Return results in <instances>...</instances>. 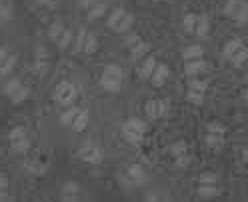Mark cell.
<instances>
[{
    "label": "cell",
    "mask_w": 248,
    "mask_h": 202,
    "mask_svg": "<svg viewBox=\"0 0 248 202\" xmlns=\"http://www.w3.org/2000/svg\"><path fill=\"white\" fill-rule=\"evenodd\" d=\"M98 2V0H78V4H80V8H84V10H88L90 6H94Z\"/></svg>",
    "instance_id": "cell-38"
},
{
    "label": "cell",
    "mask_w": 248,
    "mask_h": 202,
    "mask_svg": "<svg viewBox=\"0 0 248 202\" xmlns=\"http://www.w3.org/2000/svg\"><path fill=\"white\" fill-rule=\"evenodd\" d=\"M76 96H78V88L76 84L68 82V80H62L56 84L54 92H52V98L54 102H58L60 106H70L76 102Z\"/></svg>",
    "instance_id": "cell-10"
},
{
    "label": "cell",
    "mask_w": 248,
    "mask_h": 202,
    "mask_svg": "<svg viewBox=\"0 0 248 202\" xmlns=\"http://www.w3.org/2000/svg\"><path fill=\"white\" fill-rule=\"evenodd\" d=\"M106 26L112 30V32H118V34H124L134 26V14L128 12L126 8L122 6H116L108 12V18H106Z\"/></svg>",
    "instance_id": "cell-3"
},
{
    "label": "cell",
    "mask_w": 248,
    "mask_h": 202,
    "mask_svg": "<svg viewBox=\"0 0 248 202\" xmlns=\"http://www.w3.org/2000/svg\"><path fill=\"white\" fill-rule=\"evenodd\" d=\"M50 70V54L44 46H36L34 50V72L38 76H46Z\"/></svg>",
    "instance_id": "cell-14"
},
{
    "label": "cell",
    "mask_w": 248,
    "mask_h": 202,
    "mask_svg": "<svg viewBox=\"0 0 248 202\" xmlns=\"http://www.w3.org/2000/svg\"><path fill=\"white\" fill-rule=\"evenodd\" d=\"M150 48H152L150 42H146V40H142V38H138V40L130 46V60H134V62L142 60L144 56H148Z\"/></svg>",
    "instance_id": "cell-20"
},
{
    "label": "cell",
    "mask_w": 248,
    "mask_h": 202,
    "mask_svg": "<svg viewBox=\"0 0 248 202\" xmlns=\"http://www.w3.org/2000/svg\"><path fill=\"white\" fill-rule=\"evenodd\" d=\"M72 42H74V38H72V30L66 28V32L62 34V38L58 40V46H60V48H70Z\"/></svg>",
    "instance_id": "cell-35"
},
{
    "label": "cell",
    "mask_w": 248,
    "mask_h": 202,
    "mask_svg": "<svg viewBox=\"0 0 248 202\" xmlns=\"http://www.w3.org/2000/svg\"><path fill=\"white\" fill-rule=\"evenodd\" d=\"M16 62H18V56L14 54L8 46H0V76H2V78L12 74Z\"/></svg>",
    "instance_id": "cell-13"
},
{
    "label": "cell",
    "mask_w": 248,
    "mask_h": 202,
    "mask_svg": "<svg viewBox=\"0 0 248 202\" xmlns=\"http://www.w3.org/2000/svg\"><path fill=\"white\" fill-rule=\"evenodd\" d=\"M204 92H198V90H188L186 88V102H190L194 106H202L204 104Z\"/></svg>",
    "instance_id": "cell-31"
},
{
    "label": "cell",
    "mask_w": 248,
    "mask_h": 202,
    "mask_svg": "<svg viewBox=\"0 0 248 202\" xmlns=\"http://www.w3.org/2000/svg\"><path fill=\"white\" fill-rule=\"evenodd\" d=\"M156 64H158L156 56H154V54H148V56L142 60V64H140V70H138V74H140L144 80H148V78H150V74H152V70L156 68Z\"/></svg>",
    "instance_id": "cell-25"
},
{
    "label": "cell",
    "mask_w": 248,
    "mask_h": 202,
    "mask_svg": "<svg viewBox=\"0 0 248 202\" xmlns=\"http://www.w3.org/2000/svg\"><path fill=\"white\" fill-rule=\"evenodd\" d=\"M196 194L202 200H212V198H216L220 194V186L218 184H198Z\"/></svg>",
    "instance_id": "cell-22"
},
{
    "label": "cell",
    "mask_w": 248,
    "mask_h": 202,
    "mask_svg": "<svg viewBox=\"0 0 248 202\" xmlns=\"http://www.w3.org/2000/svg\"><path fill=\"white\" fill-rule=\"evenodd\" d=\"M182 58H184V62L186 60L204 58V48L200 44H190V46H186V48H182Z\"/></svg>",
    "instance_id": "cell-29"
},
{
    "label": "cell",
    "mask_w": 248,
    "mask_h": 202,
    "mask_svg": "<svg viewBox=\"0 0 248 202\" xmlns=\"http://www.w3.org/2000/svg\"><path fill=\"white\" fill-rule=\"evenodd\" d=\"M14 18V2L12 0H0V24H6Z\"/></svg>",
    "instance_id": "cell-26"
},
{
    "label": "cell",
    "mask_w": 248,
    "mask_h": 202,
    "mask_svg": "<svg viewBox=\"0 0 248 202\" xmlns=\"http://www.w3.org/2000/svg\"><path fill=\"white\" fill-rule=\"evenodd\" d=\"M80 112V108L76 106V104H70V106H64V110L60 112V116H58V120H60V124L62 126H66V128H70L72 126V122H74V118H76V114Z\"/></svg>",
    "instance_id": "cell-21"
},
{
    "label": "cell",
    "mask_w": 248,
    "mask_h": 202,
    "mask_svg": "<svg viewBox=\"0 0 248 202\" xmlns=\"http://www.w3.org/2000/svg\"><path fill=\"white\" fill-rule=\"evenodd\" d=\"M2 94L14 104H22L30 96V88L16 76H6L2 82Z\"/></svg>",
    "instance_id": "cell-6"
},
{
    "label": "cell",
    "mask_w": 248,
    "mask_h": 202,
    "mask_svg": "<svg viewBox=\"0 0 248 202\" xmlns=\"http://www.w3.org/2000/svg\"><path fill=\"white\" fill-rule=\"evenodd\" d=\"M100 88L106 92H120L124 84V70L118 64H106L100 74Z\"/></svg>",
    "instance_id": "cell-7"
},
{
    "label": "cell",
    "mask_w": 248,
    "mask_h": 202,
    "mask_svg": "<svg viewBox=\"0 0 248 202\" xmlns=\"http://www.w3.org/2000/svg\"><path fill=\"white\" fill-rule=\"evenodd\" d=\"M88 122H90V114H88V110H82L80 108V112L76 114V118H74V122H72V130L74 132H84L86 128H88Z\"/></svg>",
    "instance_id": "cell-27"
},
{
    "label": "cell",
    "mask_w": 248,
    "mask_h": 202,
    "mask_svg": "<svg viewBox=\"0 0 248 202\" xmlns=\"http://www.w3.org/2000/svg\"><path fill=\"white\" fill-rule=\"evenodd\" d=\"M198 184H218V174L216 172H202L198 176Z\"/></svg>",
    "instance_id": "cell-34"
},
{
    "label": "cell",
    "mask_w": 248,
    "mask_h": 202,
    "mask_svg": "<svg viewBox=\"0 0 248 202\" xmlns=\"http://www.w3.org/2000/svg\"><path fill=\"white\" fill-rule=\"evenodd\" d=\"M170 154L176 160L178 166H188L190 164V154H188V146H186L184 140H176L172 146H170Z\"/></svg>",
    "instance_id": "cell-17"
},
{
    "label": "cell",
    "mask_w": 248,
    "mask_h": 202,
    "mask_svg": "<svg viewBox=\"0 0 248 202\" xmlns=\"http://www.w3.org/2000/svg\"><path fill=\"white\" fill-rule=\"evenodd\" d=\"M206 64H208V62H206L204 58L186 60V62H184V74L190 76V78H196V76H200V74L206 70Z\"/></svg>",
    "instance_id": "cell-18"
},
{
    "label": "cell",
    "mask_w": 248,
    "mask_h": 202,
    "mask_svg": "<svg viewBox=\"0 0 248 202\" xmlns=\"http://www.w3.org/2000/svg\"><path fill=\"white\" fill-rule=\"evenodd\" d=\"M10 188V182H8V176L0 172V192H8Z\"/></svg>",
    "instance_id": "cell-36"
},
{
    "label": "cell",
    "mask_w": 248,
    "mask_h": 202,
    "mask_svg": "<svg viewBox=\"0 0 248 202\" xmlns=\"http://www.w3.org/2000/svg\"><path fill=\"white\" fill-rule=\"evenodd\" d=\"M206 132H216V134H226L228 128H226V124L218 122V120H212L206 124Z\"/></svg>",
    "instance_id": "cell-33"
},
{
    "label": "cell",
    "mask_w": 248,
    "mask_h": 202,
    "mask_svg": "<svg viewBox=\"0 0 248 202\" xmlns=\"http://www.w3.org/2000/svg\"><path fill=\"white\" fill-rule=\"evenodd\" d=\"M148 182V172L146 168L142 164H130L124 172L118 176V184L122 186L124 190H134V188H140V186H144Z\"/></svg>",
    "instance_id": "cell-1"
},
{
    "label": "cell",
    "mask_w": 248,
    "mask_h": 202,
    "mask_svg": "<svg viewBox=\"0 0 248 202\" xmlns=\"http://www.w3.org/2000/svg\"><path fill=\"white\" fill-rule=\"evenodd\" d=\"M182 28L196 38H206L210 32V20H208V16H204V14L186 12L184 18H182Z\"/></svg>",
    "instance_id": "cell-4"
},
{
    "label": "cell",
    "mask_w": 248,
    "mask_h": 202,
    "mask_svg": "<svg viewBox=\"0 0 248 202\" xmlns=\"http://www.w3.org/2000/svg\"><path fill=\"white\" fill-rule=\"evenodd\" d=\"M120 130H122L124 140H128L130 144L138 146V144H142L144 136H146V132H148V124H146L142 118L132 116V118H128V120H124V124H122Z\"/></svg>",
    "instance_id": "cell-5"
},
{
    "label": "cell",
    "mask_w": 248,
    "mask_h": 202,
    "mask_svg": "<svg viewBox=\"0 0 248 202\" xmlns=\"http://www.w3.org/2000/svg\"><path fill=\"white\" fill-rule=\"evenodd\" d=\"M36 6H42V8H50L54 6V0H34Z\"/></svg>",
    "instance_id": "cell-37"
},
{
    "label": "cell",
    "mask_w": 248,
    "mask_h": 202,
    "mask_svg": "<svg viewBox=\"0 0 248 202\" xmlns=\"http://www.w3.org/2000/svg\"><path fill=\"white\" fill-rule=\"evenodd\" d=\"M168 78H170V68L164 64V62H158L156 68L152 70L148 82H150L154 88H162V86L168 82Z\"/></svg>",
    "instance_id": "cell-16"
},
{
    "label": "cell",
    "mask_w": 248,
    "mask_h": 202,
    "mask_svg": "<svg viewBox=\"0 0 248 202\" xmlns=\"http://www.w3.org/2000/svg\"><path fill=\"white\" fill-rule=\"evenodd\" d=\"M64 32H66V26H64V22H60V20H54L48 26V38L52 42H56V44H58V40L62 38V34H64Z\"/></svg>",
    "instance_id": "cell-30"
},
{
    "label": "cell",
    "mask_w": 248,
    "mask_h": 202,
    "mask_svg": "<svg viewBox=\"0 0 248 202\" xmlns=\"http://www.w3.org/2000/svg\"><path fill=\"white\" fill-rule=\"evenodd\" d=\"M8 142H10V148L16 154H26L30 150V136L24 126H14L8 132Z\"/></svg>",
    "instance_id": "cell-11"
},
{
    "label": "cell",
    "mask_w": 248,
    "mask_h": 202,
    "mask_svg": "<svg viewBox=\"0 0 248 202\" xmlns=\"http://www.w3.org/2000/svg\"><path fill=\"white\" fill-rule=\"evenodd\" d=\"M144 112L150 120H162L170 112V100L168 98H152L144 104Z\"/></svg>",
    "instance_id": "cell-12"
},
{
    "label": "cell",
    "mask_w": 248,
    "mask_h": 202,
    "mask_svg": "<svg viewBox=\"0 0 248 202\" xmlns=\"http://www.w3.org/2000/svg\"><path fill=\"white\" fill-rule=\"evenodd\" d=\"M8 200H12L10 192H0V202H8Z\"/></svg>",
    "instance_id": "cell-39"
},
{
    "label": "cell",
    "mask_w": 248,
    "mask_h": 202,
    "mask_svg": "<svg viewBox=\"0 0 248 202\" xmlns=\"http://www.w3.org/2000/svg\"><path fill=\"white\" fill-rule=\"evenodd\" d=\"M78 156L82 162L92 164V166H98L104 162V148L96 142V140H84L78 148Z\"/></svg>",
    "instance_id": "cell-8"
},
{
    "label": "cell",
    "mask_w": 248,
    "mask_h": 202,
    "mask_svg": "<svg viewBox=\"0 0 248 202\" xmlns=\"http://www.w3.org/2000/svg\"><path fill=\"white\" fill-rule=\"evenodd\" d=\"M208 86H210V80H200L198 76L196 78H192V80H188V90H198V92H204L206 94V90H208Z\"/></svg>",
    "instance_id": "cell-32"
},
{
    "label": "cell",
    "mask_w": 248,
    "mask_h": 202,
    "mask_svg": "<svg viewBox=\"0 0 248 202\" xmlns=\"http://www.w3.org/2000/svg\"><path fill=\"white\" fill-rule=\"evenodd\" d=\"M222 58L236 68L242 66L248 60V48H246L244 40L238 38V36H232L230 40H226L224 46H222Z\"/></svg>",
    "instance_id": "cell-2"
},
{
    "label": "cell",
    "mask_w": 248,
    "mask_h": 202,
    "mask_svg": "<svg viewBox=\"0 0 248 202\" xmlns=\"http://www.w3.org/2000/svg\"><path fill=\"white\" fill-rule=\"evenodd\" d=\"M226 134H216V132H206V136H204V142H206V146L208 148H212V150H218V148H222L224 144H226V138H224Z\"/></svg>",
    "instance_id": "cell-28"
},
{
    "label": "cell",
    "mask_w": 248,
    "mask_h": 202,
    "mask_svg": "<svg viewBox=\"0 0 248 202\" xmlns=\"http://www.w3.org/2000/svg\"><path fill=\"white\" fill-rule=\"evenodd\" d=\"M96 50H98V38H96V34H92V32H88V30H86L82 46H80V52L82 54H94Z\"/></svg>",
    "instance_id": "cell-23"
},
{
    "label": "cell",
    "mask_w": 248,
    "mask_h": 202,
    "mask_svg": "<svg viewBox=\"0 0 248 202\" xmlns=\"http://www.w3.org/2000/svg\"><path fill=\"white\" fill-rule=\"evenodd\" d=\"M86 12H88V20H92V22L100 20L102 16H106V14H108V4L104 2V0H98V2L94 6H90Z\"/></svg>",
    "instance_id": "cell-24"
},
{
    "label": "cell",
    "mask_w": 248,
    "mask_h": 202,
    "mask_svg": "<svg viewBox=\"0 0 248 202\" xmlns=\"http://www.w3.org/2000/svg\"><path fill=\"white\" fill-rule=\"evenodd\" d=\"M22 170L30 176H42L46 170H48V166H46L40 158H28L22 162Z\"/></svg>",
    "instance_id": "cell-19"
},
{
    "label": "cell",
    "mask_w": 248,
    "mask_h": 202,
    "mask_svg": "<svg viewBox=\"0 0 248 202\" xmlns=\"http://www.w3.org/2000/svg\"><path fill=\"white\" fill-rule=\"evenodd\" d=\"M224 16L234 20L238 26H244L248 22V4L246 0H226L222 6Z\"/></svg>",
    "instance_id": "cell-9"
},
{
    "label": "cell",
    "mask_w": 248,
    "mask_h": 202,
    "mask_svg": "<svg viewBox=\"0 0 248 202\" xmlns=\"http://www.w3.org/2000/svg\"><path fill=\"white\" fill-rule=\"evenodd\" d=\"M144 198L146 200H162V196H158V194H146Z\"/></svg>",
    "instance_id": "cell-40"
},
{
    "label": "cell",
    "mask_w": 248,
    "mask_h": 202,
    "mask_svg": "<svg viewBox=\"0 0 248 202\" xmlns=\"http://www.w3.org/2000/svg\"><path fill=\"white\" fill-rule=\"evenodd\" d=\"M80 184L76 182V180H66L64 184L60 186V200L62 202H76L80 198Z\"/></svg>",
    "instance_id": "cell-15"
}]
</instances>
